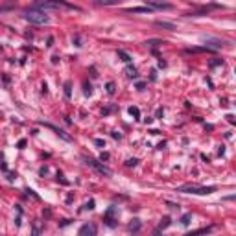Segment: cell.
<instances>
[{
  "instance_id": "obj_15",
  "label": "cell",
  "mask_w": 236,
  "mask_h": 236,
  "mask_svg": "<svg viewBox=\"0 0 236 236\" xmlns=\"http://www.w3.org/2000/svg\"><path fill=\"white\" fill-rule=\"evenodd\" d=\"M146 44L148 46H151V48H157V46H160V44H164L160 39H149V41H146Z\"/></svg>"
},
{
  "instance_id": "obj_11",
  "label": "cell",
  "mask_w": 236,
  "mask_h": 236,
  "mask_svg": "<svg viewBox=\"0 0 236 236\" xmlns=\"http://www.w3.org/2000/svg\"><path fill=\"white\" fill-rule=\"evenodd\" d=\"M212 231V227H203V229H198V231H192V233L184 234V236H201V234H208Z\"/></svg>"
},
{
  "instance_id": "obj_28",
  "label": "cell",
  "mask_w": 236,
  "mask_h": 236,
  "mask_svg": "<svg viewBox=\"0 0 236 236\" xmlns=\"http://www.w3.org/2000/svg\"><path fill=\"white\" fill-rule=\"evenodd\" d=\"M26 194H28V196H33V198H35V199H39V196H37V194H35V192H33V190H30V188H28V190H26Z\"/></svg>"
},
{
  "instance_id": "obj_21",
  "label": "cell",
  "mask_w": 236,
  "mask_h": 236,
  "mask_svg": "<svg viewBox=\"0 0 236 236\" xmlns=\"http://www.w3.org/2000/svg\"><path fill=\"white\" fill-rule=\"evenodd\" d=\"M105 89H107L109 94H115V83H113V81H109V83L105 85Z\"/></svg>"
},
{
  "instance_id": "obj_9",
  "label": "cell",
  "mask_w": 236,
  "mask_h": 236,
  "mask_svg": "<svg viewBox=\"0 0 236 236\" xmlns=\"http://www.w3.org/2000/svg\"><path fill=\"white\" fill-rule=\"evenodd\" d=\"M41 231H42V225L39 219H35L33 225H31V236H41Z\"/></svg>"
},
{
  "instance_id": "obj_5",
  "label": "cell",
  "mask_w": 236,
  "mask_h": 236,
  "mask_svg": "<svg viewBox=\"0 0 236 236\" xmlns=\"http://www.w3.org/2000/svg\"><path fill=\"white\" fill-rule=\"evenodd\" d=\"M78 236H96V225H94V223H85V225H81Z\"/></svg>"
},
{
  "instance_id": "obj_17",
  "label": "cell",
  "mask_w": 236,
  "mask_h": 236,
  "mask_svg": "<svg viewBox=\"0 0 236 236\" xmlns=\"http://www.w3.org/2000/svg\"><path fill=\"white\" fill-rule=\"evenodd\" d=\"M190 219H192V212H186V214L181 218V223H183V225H188V223H190Z\"/></svg>"
},
{
  "instance_id": "obj_24",
  "label": "cell",
  "mask_w": 236,
  "mask_h": 236,
  "mask_svg": "<svg viewBox=\"0 0 236 236\" xmlns=\"http://www.w3.org/2000/svg\"><path fill=\"white\" fill-rule=\"evenodd\" d=\"M125 164H127V166H137V164H139V159H127Z\"/></svg>"
},
{
  "instance_id": "obj_27",
  "label": "cell",
  "mask_w": 236,
  "mask_h": 236,
  "mask_svg": "<svg viewBox=\"0 0 236 236\" xmlns=\"http://www.w3.org/2000/svg\"><path fill=\"white\" fill-rule=\"evenodd\" d=\"M137 89H139V90H144V89H146V83H142V81H139V83H137Z\"/></svg>"
},
{
  "instance_id": "obj_13",
  "label": "cell",
  "mask_w": 236,
  "mask_h": 236,
  "mask_svg": "<svg viewBox=\"0 0 236 236\" xmlns=\"http://www.w3.org/2000/svg\"><path fill=\"white\" fill-rule=\"evenodd\" d=\"M159 28H166V30H170V31H174L175 30V24H172V22H164V21H157L155 22Z\"/></svg>"
},
{
  "instance_id": "obj_7",
  "label": "cell",
  "mask_w": 236,
  "mask_h": 236,
  "mask_svg": "<svg viewBox=\"0 0 236 236\" xmlns=\"http://www.w3.org/2000/svg\"><path fill=\"white\" fill-rule=\"evenodd\" d=\"M170 223H172V218H170V216H164V218L160 219L159 227H157V229L153 231V236H159V234H160V231H162V229H166V227L170 225Z\"/></svg>"
},
{
  "instance_id": "obj_31",
  "label": "cell",
  "mask_w": 236,
  "mask_h": 236,
  "mask_svg": "<svg viewBox=\"0 0 236 236\" xmlns=\"http://www.w3.org/2000/svg\"><path fill=\"white\" fill-rule=\"evenodd\" d=\"M225 118H227V120H229V122H231V124H234V116H233V115H227Z\"/></svg>"
},
{
  "instance_id": "obj_35",
  "label": "cell",
  "mask_w": 236,
  "mask_h": 236,
  "mask_svg": "<svg viewBox=\"0 0 236 236\" xmlns=\"http://www.w3.org/2000/svg\"><path fill=\"white\" fill-rule=\"evenodd\" d=\"M113 139H122V135H120V133H116V131H115V133H113Z\"/></svg>"
},
{
  "instance_id": "obj_18",
  "label": "cell",
  "mask_w": 236,
  "mask_h": 236,
  "mask_svg": "<svg viewBox=\"0 0 236 236\" xmlns=\"http://www.w3.org/2000/svg\"><path fill=\"white\" fill-rule=\"evenodd\" d=\"M70 92H72V83H70V81H66V83H65V96L70 98Z\"/></svg>"
},
{
  "instance_id": "obj_8",
  "label": "cell",
  "mask_w": 236,
  "mask_h": 236,
  "mask_svg": "<svg viewBox=\"0 0 236 236\" xmlns=\"http://www.w3.org/2000/svg\"><path fill=\"white\" fill-rule=\"evenodd\" d=\"M148 7H157V9H172V4H162V2H155V0H148Z\"/></svg>"
},
{
  "instance_id": "obj_36",
  "label": "cell",
  "mask_w": 236,
  "mask_h": 236,
  "mask_svg": "<svg viewBox=\"0 0 236 236\" xmlns=\"http://www.w3.org/2000/svg\"><path fill=\"white\" fill-rule=\"evenodd\" d=\"M159 66H162V68H164V66H166V61H162V59H159Z\"/></svg>"
},
{
  "instance_id": "obj_14",
  "label": "cell",
  "mask_w": 236,
  "mask_h": 236,
  "mask_svg": "<svg viewBox=\"0 0 236 236\" xmlns=\"http://www.w3.org/2000/svg\"><path fill=\"white\" fill-rule=\"evenodd\" d=\"M125 76H127V78H137V76H139V74H137V68H135V66H131V65H127V66H125Z\"/></svg>"
},
{
  "instance_id": "obj_20",
  "label": "cell",
  "mask_w": 236,
  "mask_h": 236,
  "mask_svg": "<svg viewBox=\"0 0 236 236\" xmlns=\"http://www.w3.org/2000/svg\"><path fill=\"white\" fill-rule=\"evenodd\" d=\"M83 92H85V96H90V94H92V87H90L89 83H85L83 85Z\"/></svg>"
},
{
  "instance_id": "obj_10",
  "label": "cell",
  "mask_w": 236,
  "mask_h": 236,
  "mask_svg": "<svg viewBox=\"0 0 236 236\" xmlns=\"http://www.w3.org/2000/svg\"><path fill=\"white\" fill-rule=\"evenodd\" d=\"M140 227H142V223H140V219H139V218L131 219V223H129V231H131V233H139Z\"/></svg>"
},
{
  "instance_id": "obj_25",
  "label": "cell",
  "mask_w": 236,
  "mask_h": 236,
  "mask_svg": "<svg viewBox=\"0 0 236 236\" xmlns=\"http://www.w3.org/2000/svg\"><path fill=\"white\" fill-rule=\"evenodd\" d=\"M94 144H96V146H100V148H105L103 139H96V140H94Z\"/></svg>"
},
{
  "instance_id": "obj_19",
  "label": "cell",
  "mask_w": 236,
  "mask_h": 236,
  "mask_svg": "<svg viewBox=\"0 0 236 236\" xmlns=\"http://www.w3.org/2000/svg\"><path fill=\"white\" fill-rule=\"evenodd\" d=\"M129 115L135 116V118H139L140 116V109L139 107H129Z\"/></svg>"
},
{
  "instance_id": "obj_29",
  "label": "cell",
  "mask_w": 236,
  "mask_h": 236,
  "mask_svg": "<svg viewBox=\"0 0 236 236\" xmlns=\"http://www.w3.org/2000/svg\"><path fill=\"white\" fill-rule=\"evenodd\" d=\"M39 174H41V175H46V174H48V168H46V166H42L41 170H39Z\"/></svg>"
},
{
  "instance_id": "obj_4",
  "label": "cell",
  "mask_w": 236,
  "mask_h": 236,
  "mask_svg": "<svg viewBox=\"0 0 236 236\" xmlns=\"http://www.w3.org/2000/svg\"><path fill=\"white\" fill-rule=\"evenodd\" d=\"M115 210H116V207H109V208H107V212L103 214V221H105V225H107V227H115V225H116Z\"/></svg>"
},
{
  "instance_id": "obj_34",
  "label": "cell",
  "mask_w": 236,
  "mask_h": 236,
  "mask_svg": "<svg viewBox=\"0 0 236 236\" xmlns=\"http://www.w3.org/2000/svg\"><path fill=\"white\" fill-rule=\"evenodd\" d=\"M162 115H164V111H162V109H157V118H160Z\"/></svg>"
},
{
  "instance_id": "obj_33",
  "label": "cell",
  "mask_w": 236,
  "mask_h": 236,
  "mask_svg": "<svg viewBox=\"0 0 236 236\" xmlns=\"http://www.w3.org/2000/svg\"><path fill=\"white\" fill-rule=\"evenodd\" d=\"M68 223H70V219H63V221L59 223V225H61V227H65V225H68Z\"/></svg>"
},
{
  "instance_id": "obj_12",
  "label": "cell",
  "mask_w": 236,
  "mask_h": 236,
  "mask_svg": "<svg viewBox=\"0 0 236 236\" xmlns=\"http://www.w3.org/2000/svg\"><path fill=\"white\" fill-rule=\"evenodd\" d=\"M149 11H151V7L140 6V7H131V9H127V13H149Z\"/></svg>"
},
{
  "instance_id": "obj_16",
  "label": "cell",
  "mask_w": 236,
  "mask_h": 236,
  "mask_svg": "<svg viewBox=\"0 0 236 236\" xmlns=\"http://www.w3.org/2000/svg\"><path fill=\"white\" fill-rule=\"evenodd\" d=\"M118 56L122 57V61H124V63H127V65H129V63H131V57H129L127 54L124 52V50H118Z\"/></svg>"
},
{
  "instance_id": "obj_38",
  "label": "cell",
  "mask_w": 236,
  "mask_h": 236,
  "mask_svg": "<svg viewBox=\"0 0 236 236\" xmlns=\"http://www.w3.org/2000/svg\"><path fill=\"white\" fill-rule=\"evenodd\" d=\"M4 9H9V7H0V11H4Z\"/></svg>"
},
{
  "instance_id": "obj_30",
  "label": "cell",
  "mask_w": 236,
  "mask_h": 236,
  "mask_svg": "<svg viewBox=\"0 0 236 236\" xmlns=\"http://www.w3.org/2000/svg\"><path fill=\"white\" fill-rule=\"evenodd\" d=\"M109 159V153H101L100 155V160H107Z\"/></svg>"
},
{
  "instance_id": "obj_6",
  "label": "cell",
  "mask_w": 236,
  "mask_h": 236,
  "mask_svg": "<svg viewBox=\"0 0 236 236\" xmlns=\"http://www.w3.org/2000/svg\"><path fill=\"white\" fill-rule=\"evenodd\" d=\"M61 4L63 2H39V4H35L31 9H37V11H41V9H57Z\"/></svg>"
},
{
  "instance_id": "obj_2",
  "label": "cell",
  "mask_w": 236,
  "mask_h": 236,
  "mask_svg": "<svg viewBox=\"0 0 236 236\" xmlns=\"http://www.w3.org/2000/svg\"><path fill=\"white\" fill-rule=\"evenodd\" d=\"M24 19L31 24H46L50 21V17L44 13V11H37V9H28L24 13Z\"/></svg>"
},
{
  "instance_id": "obj_37",
  "label": "cell",
  "mask_w": 236,
  "mask_h": 236,
  "mask_svg": "<svg viewBox=\"0 0 236 236\" xmlns=\"http://www.w3.org/2000/svg\"><path fill=\"white\" fill-rule=\"evenodd\" d=\"M54 44V37H48V44H46V46H52Z\"/></svg>"
},
{
  "instance_id": "obj_32",
  "label": "cell",
  "mask_w": 236,
  "mask_h": 236,
  "mask_svg": "<svg viewBox=\"0 0 236 236\" xmlns=\"http://www.w3.org/2000/svg\"><path fill=\"white\" fill-rule=\"evenodd\" d=\"M166 205H168V207H170V208H177V207H179V205H175V203H172V201H168V203H166Z\"/></svg>"
},
{
  "instance_id": "obj_1",
  "label": "cell",
  "mask_w": 236,
  "mask_h": 236,
  "mask_svg": "<svg viewBox=\"0 0 236 236\" xmlns=\"http://www.w3.org/2000/svg\"><path fill=\"white\" fill-rule=\"evenodd\" d=\"M177 192H184V194H196V196H207L216 192V186H198V184H183L179 186Z\"/></svg>"
},
{
  "instance_id": "obj_23",
  "label": "cell",
  "mask_w": 236,
  "mask_h": 236,
  "mask_svg": "<svg viewBox=\"0 0 236 236\" xmlns=\"http://www.w3.org/2000/svg\"><path fill=\"white\" fill-rule=\"evenodd\" d=\"M218 65H223V61H221V59H214V61H210V63H208V66H210V68H214V66H218Z\"/></svg>"
},
{
  "instance_id": "obj_3",
  "label": "cell",
  "mask_w": 236,
  "mask_h": 236,
  "mask_svg": "<svg viewBox=\"0 0 236 236\" xmlns=\"http://www.w3.org/2000/svg\"><path fill=\"white\" fill-rule=\"evenodd\" d=\"M83 160H85V164H89V166H92V168H96V170L98 172H100V174L101 175H111L113 174V172L111 170H109V168L107 166H103V164H100V162H98V160H94V159H90V157H83Z\"/></svg>"
},
{
  "instance_id": "obj_26",
  "label": "cell",
  "mask_w": 236,
  "mask_h": 236,
  "mask_svg": "<svg viewBox=\"0 0 236 236\" xmlns=\"http://www.w3.org/2000/svg\"><path fill=\"white\" fill-rule=\"evenodd\" d=\"M17 146H19V149H22V148L26 146V140H24V139H21V140H19V144H17Z\"/></svg>"
},
{
  "instance_id": "obj_22",
  "label": "cell",
  "mask_w": 236,
  "mask_h": 236,
  "mask_svg": "<svg viewBox=\"0 0 236 236\" xmlns=\"http://www.w3.org/2000/svg\"><path fill=\"white\" fill-rule=\"evenodd\" d=\"M94 208V199H90V201L85 203V207H83V210H92Z\"/></svg>"
}]
</instances>
